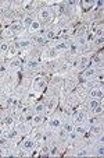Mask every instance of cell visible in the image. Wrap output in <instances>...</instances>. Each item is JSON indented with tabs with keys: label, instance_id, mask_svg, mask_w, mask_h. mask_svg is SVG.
<instances>
[{
	"label": "cell",
	"instance_id": "e0dca14e",
	"mask_svg": "<svg viewBox=\"0 0 104 158\" xmlns=\"http://www.w3.org/2000/svg\"><path fill=\"white\" fill-rule=\"evenodd\" d=\"M83 119H85V112H79V115H76V122L81 123V122H83Z\"/></svg>",
	"mask_w": 104,
	"mask_h": 158
},
{
	"label": "cell",
	"instance_id": "8992f818",
	"mask_svg": "<svg viewBox=\"0 0 104 158\" xmlns=\"http://www.w3.org/2000/svg\"><path fill=\"white\" fill-rule=\"evenodd\" d=\"M40 28V24L38 23V21H32V24H31V25H29V29H31V31H38V29Z\"/></svg>",
	"mask_w": 104,
	"mask_h": 158
},
{
	"label": "cell",
	"instance_id": "83f0119b",
	"mask_svg": "<svg viewBox=\"0 0 104 158\" xmlns=\"http://www.w3.org/2000/svg\"><path fill=\"white\" fill-rule=\"evenodd\" d=\"M93 60H94V62H97V63H99V62H101V57H100L99 55H97V56H94Z\"/></svg>",
	"mask_w": 104,
	"mask_h": 158
},
{
	"label": "cell",
	"instance_id": "f546056e",
	"mask_svg": "<svg viewBox=\"0 0 104 158\" xmlns=\"http://www.w3.org/2000/svg\"><path fill=\"white\" fill-rule=\"evenodd\" d=\"M1 133H3V130H1V129H0V134H1Z\"/></svg>",
	"mask_w": 104,
	"mask_h": 158
},
{
	"label": "cell",
	"instance_id": "8fae6325",
	"mask_svg": "<svg viewBox=\"0 0 104 158\" xmlns=\"http://www.w3.org/2000/svg\"><path fill=\"white\" fill-rule=\"evenodd\" d=\"M18 133H20V130H18V129H13L10 133H8V136H7V137H10V139H14V137H17V136H18Z\"/></svg>",
	"mask_w": 104,
	"mask_h": 158
},
{
	"label": "cell",
	"instance_id": "ba28073f",
	"mask_svg": "<svg viewBox=\"0 0 104 158\" xmlns=\"http://www.w3.org/2000/svg\"><path fill=\"white\" fill-rule=\"evenodd\" d=\"M62 129L65 130L67 133H72V132H74V126H72L71 123H65L62 126Z\"/></svg>",
	"mask_w": 104,
	"mask_h": 158
},
{
	"label": "cell",
	"instance_id": "5b68a950",
	"mask_svg": "<svg viewBox=\"0 0 104 158\" xmlns=\"http://www.w3.org/2000/svg\"><path fill=\"white\" fill-rule=\"evenodd\" d=\"M88 62H89V57H82V59H81V63H79V67H81V70L86 69V66H88Z\"/></svg>",
	"mask_w": 104,
	"mask_h": 158
},
{
	"label": "cell",
	"instance_id": "7a4b0ae2",
	"mask_svg": "<svg viewBox=\"0 0 104 158\" xmlns=\"http://www.w3.org/2000/svg\"><path fill=\"white\" fill-rule=\"evenodd\" d=\"M22 148L24 150H32V148H35V141L31 140V139H27L22 143Z\"/></svg>",
	"mask_w": 104,
	"mask_h": 158
},
{
	"label": "cell",
	"instance_id": "7c38bea8",
	"mask_svg": "<svg viewBox=\"0 0 104 158\" xmlns=\"http://www.w3.org/2000/svg\"><path fill=\"white\" fill-rule=\"evenodd\" d=\"M100 104H101V102L99 101V99H97V98H94V99H92V101H90V108H96V106H99Z\"/></svg>",
	"mask_w": 104,
	"mask_h": 158
},
{
	"label": "cell",
	"instance_id": "9c48e42d",
	"mask_svg": "<svg viewBox=\"0 0 104 158\" xmlns=\"http://www.w3.org/2000/svg\"><path fill=\"white\" fill-rule=\"evenodd\" d=\"M68 46H67L65 42H60V44H57L55 45V51H62V49H67Z\"/></svg>",
	"mask_w": 104,
	"mask_h": 158
},
{
	"label": "cell",
	"instance_id": "d6986e66",
	"mask_svg": "<svg viewBox=\"0 0 104 158\" xmlns=\"http://www.w3.org/2000/svg\"><path fill=\"white\" fill-rule=\"evenodd\" d=\"M76 133H79V134H83V133H86V129L83 127V126H76Z\"/></svg>",
	"mask_w": 104,
	"mask_h": 158
},
{
	"label": "cell",
	"instance_id": "52a82bcc",
	"mask_svg": "<svg viewBox=\"0 0 104 158\" xmlns=\"http://www.w3.org/2000/svg\"><path fill=\"white\" fill-rule=\"evenodd\" d=\"M40 17L47 21V20L50 18V10H47V9H46V10H43V11L40 13Z\"/></svg>",
	"mask_w": 104,
	"mask_h": 158
},
{
	"label": "cell",
	"instance_id": "7402d4cb",
	"mask_svg": "<svg viewBox=\"0 0 104 158\" xmlns=\"http://www.w3.org/2000/svg\"><path fill=\"white\" fill-rule=\"evenodd\" d=\"M7 49H8V45L7 44H1L0 45V52H6Z\"/></svg>",
	"mask_w": 104,
	"mask_h": 158
},
{
	"label": "cell",
	"instance_id": "603a6c76",
	"mask_svg": "<svg viewBox=\"0 0 104 158\" xmlns=\"http://www.w3.org/2000/svg\"><path fill=\"white\" fill-rule=\"evenodd\" d=\"M96 152H97V155H103V146H100V147H97V151H96Z\"/></svg>",
	"mask_w": 104,
	"mask_h": 158
},
{
	"label": "cell",
	"instance_id": "484cf974",
	"mask_svg": "<svg viewBox=\"0 0 104 158\" xmlns=\"http://www.w3.org/2000/svg\"><path fill=\"white\" fill-rule=\"evenodd\" d=\"M4 144H7V139H0V146H4Z\"/></svg>",
	"mask_w": 104,
	"mask_h": 158
},
{
	"label": "cell",
	"instance_id": "cb8c5ba5",
	"mask_svg": "<svg viewBox=\"0 0 104 158\" xmlns=\"http://www.w3.org/2000/svg\"><path fill=\"white\" fill-rule=\"evenodd\" d=\"M18 66H20V62L18 60H13L11 62V67H18Z\"/></svg>",
	"mask_w": 104,
	"mask_h": 158
},
{
	"label": "cell",
	"instance_id": "f1b7e54d",
	"mask_svg": "<svg viewBox=\"0 0 104 158\" xmlns=\"http://www.w3.org/2000/svg\"><path fill=\"white\" fill-rule=\"evenodd\" d=\"M25 115H21V116H20V122H24V120H25Z\"/></svg>",
	"mask_w": 104,
	"mask_h": 158
},
{
	"label": "cell",
	"instance_id": "30bf717a",
	"mask_svg": "<svg viewBox=\"0 0 104 158\" xmlns=\"http://www.w3.org/2000/svg\"><path fill=\"white\" fill-rule=\"evenodd\" d=\"M44 104H39V105H36V108H35V112L36 113H42L44 111Z\"/></svg>",
	"mask_w": 104,
	"mask_h": 158
},
{
	"label": "cell",
	"instance_id": "277c9868",
	"mask_svg": "<svg viewBox=\"0 0 104 158\" xmlns=\"http://www.w3.org/2000/svg\"><path fill=\"white\" fill-rule=\"evenodd\" d=\"M94 73H96V70H94V69H92V67L88 69V70L85 71V79H90V77H93Z\"/></svg>",
	"mask_w": 104,
	"mask_h": 158
},
{
	"label": "cell",
	"instance_id": "ffe728a7",
	"mask_svg": "<svg viewBox=\"0 0 104 158\" xmlns=\"http://www.w3.org/2000/svg\"><path fill=\"white\" fill-rule=\"evenodd\" d=\"M42 122V115L39 113V115H36L35 118H33V123H40Z\"/></svg>",
	"mask_w": 104,
	"mask_h": 158
},
{
	"label": "cell",
	"instance_id": "5bb4252c",
	"mask_svg": "<svg viewBox=\"0 0 104 158\" xmlns=\"http://www.w3.org/2000/svg\"><path fill=\"white\" fill-rule=\"evenodd\" d=\"M78 45H86V42H88V39H86V38H83V36H78Z\"/></svg>",
	"mask_w": 104,
	"mask_h": 158
},
{
	"label": "cell",
	"instance_id": "9a60e30c",
	"mask_svg": "<svg viewBox=\"0 0 104 158\" xmlns=\"http://www.w3.org/2000/svg\"><path fill=\"white\" fill-rule=\"evenodd\" d=\"M38 67V62L36 60H29L28 62V69H35Z\"/></svg>",
	"mask_w": 104,
	"mask_h": 158
},
{
	"label": "cell",
	"instance_id": "44dd1931",
	"mask_svg": "<svg viewBox=\"0 0 104 158\" xmlns=\"http://www.w3.org/2000/svg\"><path fill=\"white\" fill-rule=\"evenodd\" d=\"M76 155H89V151L88 150H79V151H76Z\"/></svg>",
	"mask_w": 104,
	"mask_h": 158
},
{
	"label": "cell",
	"instance_id": "3957f363",
	"mask_svg": "<svg viewBox=\"0 0 104 158\" xmlns=\"http://www.w3.org/2000/svg\"><path fill=\"white\" fill-rule=\"evenodd\" d=\"M60 126H61V120L58 118L53 119V120L50 122V127H51V129H58Z\"/></svg>",
	"mask_w": 104,
	"mask_h": 158
},
{
	"label": "cell",
	"instance_id": "4fadbf2b",
	"mask_svg": "<svg viewBox=\"0 0 104 158\" xmlns=\"http://www.w3.org/2000/svg\"><path fill=\"white\" fill-rule=\"evenodd\" d=\"M20 46H22V48H29V46H31V41L22 39L21 42H20Z\"/></svg>",
	"mask_w": 104,
	"mask_h": 158
},
{
	"label": "cell",
	"instance_id": "ac0fdd59",
	"mask_svg": "<svg viewBox=\"0 0 104 158\" xmlns=\"http://www.w3.org/2000/svg\"><path fill=\"white\" fill-rule=\"evenodd\" d=\"M94 113H96V115H101V113H103V105H101V104H100L99 106L94 108Z\"/></svg>",
	"mask_w": 104,
	"mask_h": 158
},
{
	"label": "cell",
	"instance_id": "2e32d148",
	"mask_svg": "<svg viewBox=\"0 0 104 158\" xmlns=\"http://www.w3.org/2000/svg\"><path fill=\"white\" fill-rule=\"evenodd\" d=\"M17 53V49L14 48V46H11L10 49H8V57H14Z\"/></svg>",
	"mask_w": 104,
	"mask_h": 158
},
{
	"label": "cell",
	"instance_id": "d4e9b609",
	"mask_svg": "<svg viewBox=\"0 0 104 158\" xmlns=\"http://www.w3.org/2000/svg\"><path fill=\"white\" fill-rule=\"evenodd\" d=\"M54 36H55V34H54V32H53V31H50L49 34H47V38H49V39H53Z\"/></svg>",
	"mask_w": 104,
	"mask_h": 158
},
{
	"label": "cell",
	"instance_id": "4316f807",
	"mask_svg": "<svg viewBox=\"0 0 104 158\" xmlns=\"http://www.w3.org/2000/svg\"><path fill=\"white\" fill-rule=\"evenodd\" d=\"M92 130H93V132H97V133H100V132H101V127H97V126H96V127H92Z\"/></svg>",
	"mask_w": 104,
	"mask_h": 158
},
{
	"label": "cell",
	"instance_id": "6da1fadb",
	"mask_svg": "<svg viewBox=\"0 0 104 158\" xmlns=\"http://www.w3.org/2000/svg\"><path fill=\"white\" fill-rule=\"evenodd\" d=\"M89 94H90V97H93V98H101L103 97V88L94 87V88H92V90L89 91Z\"/></svg>",
	"mask_w": 104,
	"mask_h": 158
}]
</instances>
